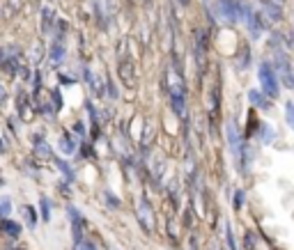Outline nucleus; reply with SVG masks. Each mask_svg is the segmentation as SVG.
<instances>
[{
    "label": "nucleus",
    "instance_id": "f257e3e1",
    "mask_svg": "<svg viewBox=\"0 0 294 250\" xmlns=\"http://www.w3.org/2000/svg\"><path fill=\"white\" fill-rule=\"evenodd\" d=\"M260 83L264 87V92H269V97H276L278 94V80H276V73L271 71L269 65L260 67Z\"/></svg>",
    "mask_w": 294,
    "mask_h": 250
},
{
    "label": "nucleus",
    "instance_id": "f03ea898",
    "mask_svg": "<svg viewBox=\"0 0 294 250\" xmlns=\"http://www.w3.org/2000/svg\"><path fill=\"white\" fill-rule=\"evenodd\" d=\"M138 218H141L143 227H147V230H152V209H149V204H147V200H143L141 204H138Z\"/></svg>",
    "mask_w": 294,
    "mask_h": 250
},
{
    "label": "nucleus",
    "instance_id": "7ed1b4c3",
    "mask_svg": "<svg viewBox=\"0 0 294 250\" xmlns=\"http://www.w3.org/2000/svg\"><path fill=\"white\" fill-rule=\"evenodd\" d=\"M60 149L65 151V154H74V151H76V140H72V136H62Z\"/></svg>",
    "mask_w": 294,
    "mask_h": 250
},
{
    "label": "nucleus",
    "instance_id": "20e7f679",
    "mask_svg": "<svg viewBox=\"0 0 294 250\" xmlns=\"http://www.w3.org/2000/svg\"><path fill=\"white\" fill-rule=\"evenodd\" d=\"M0 227H2L7 234H12V237H19V234H21V227H19V225L12 223V220H7V218L2 220V223H0Z\"/></svg>",
    "mask_w": 294,
    "mask_h": 250
},
{
    "label": "nucleus",
    "instance_id": "39448f33",
    "mask_svg": "<svg viewBox=\"0 0 294 250\" xmlns=\"http://www.w3.org/2000/svg\"><path fill=\"white\" fill-rule=\"evenodd\" d=\"M227 138H230V145H232V149L239 151V136H237V129H234V124L227 126Z\"/></svg>",
    "mask_w": 294,
    "mask_h": 250
},
{
    "label": "nucleus",
    "instance_id": "423d86ee",
    "mask_svg": "<svg viewBox=\"0 0 294 250\" xmlns=\"http://www.w3.org/2000/svg\"><path fill=\"white\" fill-rule=\"evenodd\" d=\"M62 58H65L62 44H53V48H51V60H53V62H62Z\"/></svg>",
    "mask_w": 294,
    "mask_h": 250
},
{
    "label": "nucleus",
    "instance_id": "0eeeda50",
    "mask_svg": "<svg viewBox=\"0 0 294 250\" xmlns=\"http://www.w3.org/2000/svg\"><path fill=\"white\" fill-rule=\"evenodd\" d=\"M285 119H288V124L292 126V131H294V104L292 101L285 104Z\"/></svg>",
    "mask_w": 294,
    "mask_h": 250
},
{
    "label": "nucleus",
    "instance_id": "6e6552de",
    "mask_svg": "<svg viewBox=\"0 0 294 250\" xmlns=\"http://www.w3.org/2000/svg\"><path fill=\"white\" fill-rule=\"evenodd\" d=\"M35 149L39 151L41 156H48V154H51V149H48V147H46V143H44V140H41V138H35Z\"/></svg>",
    "mask_w": 294,
    "mask_h": 250
},
{
    "label": "nucleus",
    "instance_id": "1a4fd4ad",
    "mask_svg": "<svg viewBox=\"0 0 294 250\" xmlns=\"http://www.w3.org/2000/svg\"><path fill=\"white\" fill-rule=\"evenodd\" d=\"M21 211L28 216V225L35 227V225H37V218H35V209H33V207H21Z\"/></svg>",
    "mask_w": 294,
    "mask_h": 250
},
{
    "label": "nucleus",
    "instance_id": "9d476101",
    "mask_svg": "<svg viewBox=\"0 0 294 250\" xmlns=\"http://www.w3.org/2000/svg\"><path fill=\"white\" fill-rule=\"evenodd\" d=\"M9 211H12V204H9L7 198H2L0 200V218H7L9 216Z\"/></svg>",
    "mask_w": 294,
    "mask_h": 250
},
{
    "label": "nucleus",
    "instance_id": "9b49d317",
    "mask_svg": "<svg viewBox=\"0 0 294 250\" xmlns=\"http://www.w3.org/2000/svg\"><path fill=\"white\" fill-rule=\"evenodd\" d=\"M41 216L44 220H51V202L46 198H41Z\"/></svg>",
    "mask_w": 294,
    "mask_h": 250
},
{
    "label": "nucleus",
    "instance_id": "f8f14e48",
    "mask_svg": "<svg viewBox=\"0 0 294 250\" xmlns=\"http://www.w3.org/2000/svg\"><path fill=\"white\" fill-rule=\"evenodd\" d=\"M55 165H58V168H60V170L65 172V175H67V179H74V172L69 170V165L65 163V161H60V158H55Z\"/></svg>",
    "mask_w": 294,
    "mask_h": 250
},
{
    "label": "nucleus",
    "instance_id": "ddd939ff",
    "mask_svg": "<svg viewBox=\"0 0 294 250\" xmlns=\"http://www.w3.org/2000/svg\"><path fill=\"white\" fill-rule=\"evenodd\" d=\"M78 250H97V248H94V246L90 244V241H85V239H83V241L78 244Z\"/></svg>",
    "mask_w": 294,
    "mask_h": 250
},
{
    "label": "nucleus",
    "instance_id": "4468645a",
    "mask_svg": "<svg viewBox=\"0 0 294 250\" xmlns=\"http://www.w3.org/2000/svg\"><path fill=\"white\" fill-rule=\"evenodd\" d=\"M5 99H7V92H5V87L0 85V104H5Z\"/></svg>",
    "mask_w": 294,
    "mask_h": 250
}]
</instances>
